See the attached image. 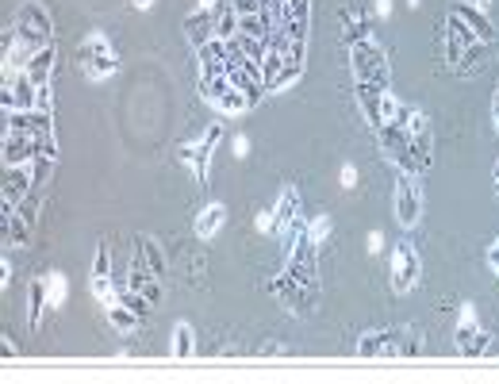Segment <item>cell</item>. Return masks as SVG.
<instances>
[{"mask_svg": "<svg viewBox=\"0 0 499 384\" xmlns=\"http://www.w3.org/2000/svg\"><path fill=\"white\" fill-rule=\"evenodd\" d=\"M480 54H485V43L473 35L469 24L457 20V15L449 12V27H446V62H449V70H454L457 77H469L480 66Z\"/></svg>", "mask_w": 499, "mask_h": 384, "instance_id": "cell-1", "label": "cell"}, {"mask_svg": "<svg viewBox=\"0 0 499 384\" xmlns=\"http://www.w3.org/2000/svg\"><path fill=\"white\" fill-rule=\"evenodd\" d=\"M350 73H353V82L389 85V77H392L389 51H384L377 39H353L350 43Z\"/></svg>", "mask_w": 499, "mask_h": 384, "instance_id": "cell-2", "label": "cell"}, {"mask_svg": "<svg viewBox=\"0 0 499 384\" xmlns=\"http://www.w3.org/2000/svg\"><path fill=\"white\" fill-rule=\"evenodd\" d=\"M77 62H82V73L89 77L92 85L108 82V77H116V70H120V58H116L111 43L101 35V31H92V35L82 39V46H77Z\"/></svg>", "mask_w": 499, "mask_h": 384, "instance_id": "cell-3", "label": "cell"}, {"mask_svg": "<svg viewBox=\"0 0 499 384\" xmlns=\"http://www.w3.org/2000/svg\"><path fill=\"white\" fill-rule=\"evenodd\" d=\"M353 96H358V108L365 123L373 127V131H380V127H389L399 101L389 92V85H369V82H353Z\"/></svg>", "mask_w": 499, "mask_h": 384, "instance_id": "cell-4", "label": "cell"}, {"mask_svg": "<svg viewBox=\"0 0 499 384\" xmlns=\"http://www.w3.org/2000/svg\"><path fill=\"white\" fill-rule=\"evenodd\" d=\"M15 35H20L31 51H43L46 43H51L54 27H51V15H46V8L39 5V0H24L20 12H15Z\"/></svg>", "mask_w": 499, "mask_h": 384, "instance_id": "cell-5", "label": "cell"}, {"mask_svg": "<svg viewBox=\"0 0 499 384\" xmlns=\"http://www.w3.org/2000/svg\"><path fill=\"white\" fill-rule=\"evenodd\" d=\"M392 212L404 231H411L423 219V185H418V173H399L396 192H392Z\"/></svg>", "mask_w": 499, "mask_h": 384, "instance_id": "cell-6", "label": "cell"}, {"mask_svg": "<svg viewBox=\"0 0 499 384\" xmlns=\"http://www.w3.org/2000/svg\"><path fill=\"white\" fill-rule=\"evenodd\" d=\"M418 277H423V258H418V250L404 238V243L392 246V288H396V296H408L418 284Z\"/></svg>", "mask_w": 499, "mask_h": 384, "instance_id": "cell-7", "label": "cell"}, {"mask_svg": "<svg viewBox=\"0 0 499 384\" xmlns=\"http://www.w3.org/2000/svg\"><path fill=\"white\" fill-rule=\"evenodd\" d=\"M454 346L461 358H476L485 354V334H480V319L473 303H461V315H457V331H454Z\"/></svg>", "mask_w": 499, "mask_h": 384, "instance_id": "cell-8", "label": "cell"}, {"mask_svg": "<svg viewBox=\"0 0 499 384\" xmlns=\"http://www.w3.org/2000/svg\"><path fill=\"white\" fill-rule=\"evenodd\" d=\"M35 162H27V166H8L5 173V207H20L27 197H31V188H35Z\"/></svg>", "mask_w": 499, "mask_h": 384, "instance_id": "cell-9", "label": "cell"}, {"mask_svg": "<svg viewBox=\"0 0 499 384\" xmlns=\"http://www.w3.org/2000/svg\"><path fill=\"white\" fill-rule=\"evenodd\" d=\"M353 354L365 358V361H373V358H404V350H399L392 342V334H384V331H365L358 346H353Z\"/></svg>", "mask_w": 499, "mask_h": 384, "instance_id": "cell-10", "label": "cell"}, {"mask_svg": "<svg viewBox=\"0 0 499 384\" xmlns=\"http://www.w3.org/2000/svg\"><path fill=\"white\" fill-rule=\"evenodd\" d=\"M8 131H27V135H51V111L27 108V111H5Z\"/></svg>", "mask_w": 499, "mask_h": 384, "instance_id": "cell-11", "label": "cell"}, {"mask_svg": "<svg viewBox=\"0 0 499 384\" xmlns=\"http://www.w3.org/2000/svg\"><path fill=\"white\" fill-rule=\"evenodd\" d=\"M31 227H35V219H31L24 207H5V246H12V250L27 246Z\"/></svg>", "mask_w": 499, "mask_h": 384, "instance_id": "cell-12", "label": "cell"}, {"mask_svg": "<svg viewBox=\"0 0 499 384\" xmlns=\"http://www.w3.org/2000/svg\"><path fill=\"white\" fill-rule=\"evenodd\" d=\"M273 216H277V235H284L293 223H300V192L293 185L281 188L277 197V207H273Z\"/></svg>", "mask_w": 499, "mask_h": 384, "instance_id": "cell-13", "label": "cell"}, {"mask_svg": "<svg viewBox=\"0 0 499 384\" xmlns=\"http://www.w3.org/2000/svg\"><path fill=\"white\" fill-rule=\"evenodd\" d=\"M185 35H188L192 46L212 43V39H216V12L197 8V15H188V20H185Z\"/></svg>", "mask_w": 499, "mask_h": 384, "instance_id": "cell-14", "label": "cell"}, {"mask_svg": "<svg viewBox=\"0 0 499 384\" xmlns=\"http://www.w3.org/2000/svg\"><path fill=\"white\" fill-rule=\"evenodd\" d=\"M223 223H227V207H223V204H207L204 212L197 216V223H192V227H197V238L212 243V238L223 231Z\"/></svg>", "mask_w": 499, "mask_h": 384, "instance_id": "cell-15", "label": "cell"}, {"mask_svg": "<svg viewBox=\"0 0 499 384\" xmlns=\"http://www.w3.org/2000/svg\"><path fill=\"white\" fill-rule=\"evenodd\" d=\"M104 319L111 323V331H120V334H131L135 327H139V312L135 308H127L123 300H111V303H104Z\"/></svg>", "mask_w": 499, "mask_h": 384, "instance_id": "cell-16", "label": "cell"}, {"mask_svg": "<svg viewBox=\"0 0 499 384\" xmlns=\"http://www.w3.org/2000/svg\"><path fill=\"white\" fill-rule=\"evenodd\" d=\"M192 354H197V334H192V323H177L173 327V342H169V358H177V361H188Z\"/></svg>", "mask_w": 499, "mask_h": 384, "instance_id": "cell-17", "label": "cell"}, {"mask_svg": "<svg viewBox=\"0 0 499 384\" xmlns=\"http://www.w3.org/2000/svg\"><path fill=\"white\" fill-rule=\"evenodd\" d=\"M51 70H54V43H46L43 51L31 54V62H27V77H31L35 85H46V82H51Z\"/></svg>", "mask_w": 499, "mask_h": 384, "instance_id": "cell-18", "label": "cell"}, {"mask_svg": "<svg viewBox=\"0 0 499 384\" xmlns=\"http://www.w3.org/2000/svg\"><path fill=\"white\" fill-rule=\"evenodd\" d=\"M449 12H454L457 20H465V24H469V31H473V35H476L480 43H488V39H492V24H488V15L480 12V8H469V5H454Z\"/></svg>", "mask_w": 499, "mask_h": 384, "instance_id": "cell-19", "label": "cell"}, {"mask_svg": "<svg viewBox=\"0 0 499 384\" xmlns=\"http://www.w3.org/2000/svg\"><path fill=\"white\" fill-rule=\"evenodd\" d=\"M250 104H254V96L243 92L238 85H231V89L216 101V111H223V116H243V111H250Z\"/></svg>", "mask_w": 499, "mask_h": 384, "instance_id": "cell-20", "label": "cell"}, {"mask_svg": "<svg viewBox=\"0 0 499 384\" xmlns=\"http://www.w3.org/2000/svg\"><path fill=\"white\" fill-rule=\"evenodd\" d=\"M139 250H142V258H147L150 274H154L158 281H162V277H166V254H162V246H158L150 235H142V238H139Z\"/></svg>", "mask_w": 499, "mask_h": 384, "instance_id": "cell-21", "label": "cell"}, {"mask_svg": "<svg viewBox=\"0 0 499 384\" xmlns=\"http://www.w3.org/2000/svg\"><path fill=\"white\" fill-rule=\"evenodd\" d=\"M43 284H46V308H62L66 303V296H70V284H66V274H46L43 277Z\"/></svg>", "mask_w": 499, "mask_h": 384, "instance_id": "cell-22", "label": "cell"}, {"mask_svg": "<svg viewBox=\"0 0 499 384\" xmlns=\"http://www.w3.org/2000/svg\"><path fill=\"white\" fill-rule=\"evenodd\" d=\"M216 39H223V43L238 39V12H235V5H223L216 12Z\"/></svg>", "mask_w": 499, "mask_h": 384, "instance_id": "cell-23", "label": "cell"}, {"mask_svg": "<svg viewBox=\"0 0 499 384\" xmlns=\"http://www.w3.org/2000/svg\"><path fill=\"white\" fill-rule=\"evenodd\" d=\"M43 308H46V284L39 277V281H31V288H27V323L31 327H39Z\"/></svg>", "mask_w": 499, "mask_h": 384, "instance_id": "cell-24", "label": "cell"}, {"mask_svg": "<svg viewBox=\"0 0 499 384\" xmlns=\"http://www.w3.org/2000/svg\"><path fill=\"white\" fill-rule=\"evenodd\" d=\"M331 227H334V223H331V216H327V212H319L315 219H308V243H312L315 250H319V246H327Z\"/></svg>", "mask_w": 499, "mask_h": 384, "instance_id": "cell-25", "label": "cell"}, {"mask_svg": "<svg viewBox=\"0 0 499 384\" xmlns=\"http://www.w3.org/2000/svg\"><path fill=\"white\" fill-rule=\"evenodd\" d=\"M89 293H92V300L101 303H111V300H120V293H116V284H111V277H89Z\"/></svg>", "mask_w": 499, "mask_h": 384, "instance_id": "cell-26", "label": "cell"}, {"mask_svg": "<svg viewBox=\"0 0 499 384\" xmlns=\"http://www.w3.org/2000/svg\"><path fill=\"white\" fill-rule=\"evenodd\" d=\"M92 277H111V258H108V246H96V262H92Z\"/></svg>", "mask_w": 499, "mask_h": 384, "instance_id": "cell-27", "label": "cell"}, {"mask_svg": "<svg viewBox=\"0 0 499 384\" xmlns=\"http://www.w3.org/2000/svg\"><path fill=\"white\" fill-rule=\"evenodd\" d=\"M254 227H257V235H277V216H273V212H257L254 216Z\"/></svg>", "mask_w": 499, "mask_h": 384, "instance_id": "cell-28", "label": "cell"}, {"mask_svg": "<svg viewBox=\"0 0 499 384\" xmlns=\"http://www.w3.org/2000/svg\"><path fill=\"white\" fill-rule=\"evenodd\" d=\"M219 139H223V123H212V127H207V131H204V139H200V147H204L207 154H212V150L219 147Z\"/></svg>", "mask_w": 499, "mask_h": 384, "instance_id": "cell-29", "label": "cell"}, {"mask_svg": "<svg viewBox=\"0 0 499 384\" xmlns=\"http://www.w3.org/2000/svg\"><path fill=\"white\" fill-rule=\"evenodd\" d=\"M338 181H342V188H358V166H342L338 169Z\"/></svg>", "mask_w": 499, "mask_h": 384, "instance_id": "cell-30", "label": "cell"}, {"mask_svg": "<svg viewBox=\"0 0 499 384\" xmlns=\"http://www.w3.org/2000/svg\"><path fill=\"white\" fill-rule=\"evenodd\" d=\"M235 12L238 15H257L262 12V0H235Z\"/></svg>", "mask_w": 499, "mask_h": 384, "instance_id": "cell-31", "label": "cell"}, {"mask_svg": "<svg viewBox=\"0 0 499 384\" xmlns=\"http://www.w3.org/2000/svg\"><path fill=\"white\" fill-rule=\"evenodd\" d=\"M365 250H369V254H380V250H384V235H380V231H369Z\"/></svg>", "mask_w": 499, "mask_h": 384, "instance_id": "cell-32", "label": "cell"}, {"mask_svg": "<svg viewBox=\"0 0 499 384\" xmlns=\"http://www.w3.org/2000/svg\"><path fill=\"white\" fill-rule=\"evenodd\" d=\"M231 150H235V158H246V154H250V139H246V135H235Z\"/></svg>", "mask_w": 499, "mask_h": 384, "instance_id": "cell-33", "label": "cell"}, {"mask_svg": "<svg viewBox=\"0 0 499 384\" xmlns=\"http://www.w3.org/2000/svg\"><path fill=\"white\" fill-rule=\"evenodd\" d=\"M488 269H492V274L499 277V238H495V243L488 246Z\"/></svg>", "mask_w": 499, "mask_h": 384, "instance_id": "cell-34", "label": "cell"}, {"mask_svg": "<svg viewBox=\"0 0 499 384\" xmlns=\"http://www.w3.org/2000/svg\"><path fill=\"white\" fill-rule=\"evenodd\" d=\"M373 12L380 15V20H389V12H392V0H373Z\"/></svg>", "mask_w": 499, "mask_h": 384, "instance_id": "cell-35", "label": "cell"}, {"mask_svg": "<svg viewBox=\"0 0 499 384\" xmlns=\"http://www.w3.org/2000/svg\"><path fill=\"white\" fill-rule=\"evenodd\" d=\"M12 284V265H8V258L0 262V288H8Z\"/></svg>", "mask_w": 499, "mask_h": 384, "instance_id": "cell-36", "label": "cell"}, {"mask_svg": "<svg viewBox=\"0 0 499 384\" xmlns=\"http://www.w3.org/2000/svg\"><path fill=\"white\" fill-rule=\"evenodd\" d=\"M39 108H43V111H51V85H43V89H39Z\"/></svg>", "mask_w": 499, "mask_h": 384, "instance_id": "cell-37", "label": "cell"}, {"mask_svg": "<svg viewBox=\"0 0 499 384\" xmlns=\"http://www.w3.org/2000/svg\"><path fill=\"white\" fill-rule=\"evenodd\" d=\"M492 120H495V131H499V89H495V101H492Z\"/></svg>", "mask_w": 499, "mask_h": 384, "instance_id": "cell-38", "label": "cell"}, {"mask_svg": "<svg viewBox=\"0 0 499 384\" xmlns=\"http://www.w3.org/2000/svg\"><path fill=\"white\" fill-rule=\"evenodd\" d=\"M131 5H135L139 12H150V8H154V0H131Z\"/></svg>", "mask_w": 499, "mask_h": 384, "instance_id": "cell-39", "label": "cell"}, {"mask_svg": "<svg viewBox=\"0 0 499 384\" xmlns=\"http://www.w3.org/2000/svg\"><path fill=\"white\" fill-rule=\"evenodd\" d=\"M473 8H480V12L488 15V12H492V0H473Z\"/></svg>", "mask_w": 499, "mask_h": 384, "instance_id": "cell-40", "label": "cell"}, {"mask_svg": "<svg viewBox=\"0 0 499 384\" xmlns=\"http://www.w3.org/2000/svg\"><path fill=\"white\" fill-rule=\"evenodd\" d=\"M492 181H495V197H499V162L492 166Z\"/></svg>", "mask_w": 499, "mask_h": 384, "instance_id": "cell-41", "label": "cell"}]
</instances>
